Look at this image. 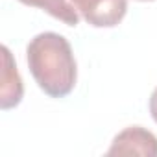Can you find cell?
<instances>
[{
    "label": "cell",
    "mask_w": 157,
    "mask_h": 157,
    "mask_svg": "<svg viewBox=\"0 0 157 157\" xmlns=\"http://www.w3.org/2000/svg\"><path fill=\"white\" fill-rule=\"evenodd\" d=\"M91 26L113 28L128 13V0H70Z\"/></svg>",
    "instance_id": "obj_2"
},
{
    "label": "cell",
    "mask_w": 157,
    "mask_h": 157,
    "mask_svg": "<svg viewBox=\"0 0 157 157\" xmlns=\"http://www.w3.org/2000/svg\"><path fill=\"white\" fill-rule=\"evenodd\" d=\"M139 2H151V0H139Z\"/></svg>",
    "instance_id": "obj_7"
},
{
    "label": "cell",
    "mask_w": 157,
    "mask_h": 157,
    "mask_svg": "<svg viewBox=\"0 0 157 157\" xmlns=\"http://www.w3.org/2000/svg\"><path fill=\"white\" fill-rule=\"evenodd\" d=\"M19 2L32 6V8H39L44 10L48 15H52L54 19L63 21L67 26H78L80 22V13L78 10L68 4L67 0H19Z\"/></svg>",
    "instance_id": "obj_5"
},
{
    "label": "cell",
    "mask_w": 157,
    "mask_h": 157,
    "mask_svg": "<svg viewBox=\"0 0 157 157\" xmlns=\"http://www.w3.org/2000/svg\"><path fill=\"white\" fill-rule=\"evenodd\" d=\"M4 56V68H2V94H0V107L4 111L11 109L21 104L24 94L22 78L17 70V65L13 61V56L8 46H2Z\"/></svg>",
    "instance_id": "obj_4"
},
{
    "label": "cell",
    "mask_w": 157,
    "mask_h": 157,
    "mask_svg": "<svg viewBox=\"0 0 157 157\" xmlns=\"http://www.w3.org/2000/svg\"><path fill=\"white\" fill-rule=\"evenodd\" d=\"M26 59L33 80L44 94L63 98L72 93L78 80V68L72 46L63 35L56 32L35 35L28 43Z\"/></svg>",
    "instance_id": "obj_1"
},
{
    "label": "cell",
    "mask_w": 157,
    "mask_h": 157,
    "mask_svg": "<svg viewBox=\"0 0 157 157\" xmlns=\"http://www.w3.org/2000/svg\"><path fill=\"white\" fill-rule=\"evenodd\" d=\"M107 155L157 157V137L142 126H129L113 139Z\"/></svg>",
    "instance_id": "obj_3"
},
{
    "label": "cell",
    "mask_w": 157,
    "mask_h": 157,
    "mask_svg": "<svg viewBox=\"0 0 157 157\" xmlns=\"http://www.w3.org/2000/svg\"><path fill=\"white\" fill-rule=\"evenodd\" d=\"M150 113H151V118L157 122V87L153 89V93L150 96Z\"/></svg>",
    "instance_id": "obj_6"
}]
</instances>
